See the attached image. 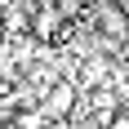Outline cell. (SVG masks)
<instances>
[{"label":"cell","instance_id":"cell-1","mask_svg":"<svg viewBox=\"0 0 129 129\" xmlns=\"http://www.w3.org/2000/svg\"><path fill=\"white\" fill-rule=\"evenodd\" d=\"M76 107V85H67V80H58L49 89V98H45V116H53V120H62L67 111Z\"/></svg>","mask_w":129,"mask_h":129},{"label":"cell","instance_id":"cell-3","mask_svg":"<svg viewBox=\"0 0 129 129\" xmlns=\"http://www.w3.org/2000/svg\"><path fill=\"white\" fill-rule=\"evenodd\" d=\"M107 129H129V116H116V120H107Z\"/></svg>","mask_w":129,"mask_h":129},{"label":"cell","instance_id":"cell-4","mask_svg":"<svg viewBox=\"0 0 129 129\" xmlns=\"http://www.w3.org/2000/svg\"><path fill=\"white\" fill-rule=\"evenodd\" d=\"M76 129H103V125H98V120H89V125H76Z\"/></svg>","mask_w":129,"mask_h":129},{"label":"cell","instance_id":"cell-2","mask_svg":"<svg viewBox=\"0 0 129 129\" xmlns=\"http://www.w3.org/2000/svg\"><path fill=\"white\" fill-rule=\"evenodd\" d=\"M98 27H103L107 36H125L129 31V13L120 9L116 0H103V5H98Z\"/></svg>","mask_w":129,"mask_h":129}]
</instances>
